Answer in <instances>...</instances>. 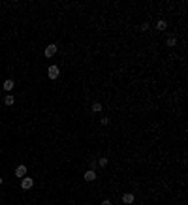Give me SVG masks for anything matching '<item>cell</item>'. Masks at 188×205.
Instances as JSON below:
<instances>
[{"mask_svg":"<svg viewBox=\"0 0 188 205\" xmlns=\"http://www.w3.org/2000/svg\"><path fill=\"white\" fill-rule=\"evenodd\" d=\"M32 186H34V181L30 179V177H23V179H21V188H23V190H30Z\"/></svg>","mask_w":188,"mask_h":205,"instance_id":"cell-3","label":"cell"},{"mask_svg":"<svg viewBox=\"0 0 188 205\" xmlns=\"http://www.w3.org/2000/svg\"><path fill=\"white\" fill-rule=\"evenodd\" d=\"M47 75H49V79H53V81H55V79L60 75V68H58V66H55V64H53V66H49V68H47Z\"/></svg>","mask_w":188,"mask_h":205,"instance_id":"cell-1","label":"cell"},{"mask_svg":"<svg viewBox=\"0 0 188 205\" xmlns=\"http://www.w3.org/2000/svg\"><path fill=\"white\" fill-rule=\"evenodd\" d=\"M166 45H167V47H175V45H177V36H175V34L167 36V40H166Z\"/></svg>","mask_w":188,"mask_h":205,"instance_id":"cell-6","label":"cell"},{"mask_svg":"<svg viewBox=\"0 0 188 205\" xmlns=\"http://www.w3.org/2000/svg\"><path fill=\"white\" fill-rule=\"evenodd\" d=\"M15 177H19V179L26 177V166H25V164H21V166L15 168Z\"/></svg>","mask_w":188,"mask_h":205,"instance_id":"cell-4","label":"cell"},{"mask_svg":"<svg viewBox=\"0 0 188 205\" xmlns=\"http://www.w3.org/2000/svg\"><path fill=\"white\" fill-rule=\"evenodd\" d=\"M2 183H4V179H2V177H0V184H2Z\"/></svg>","mask_w":188,"mask_h":205,"instance_id":"cell-16","label":"cell"},{"mask_svg":"<svg viewBox=\"0 0 188 205\" xmlns=\"http://www.w3.org/2000/svg\"><path fill=\"white\" fill-rule=\"evenodd\" d=\"M90 109H92V113H100V111L104 109V106L100 104V102H94V104H92V107H90Z\"/></svg>","mask_w":188,"mask_h":205,"instance_id":"cell-10","label":"cell"},{"mask_svg":"<svg viewBox=\"0 0 188 205\" xmlns=\"http://www.w3.org/2000/svg\"><path fill=\"white\" fill-rule=\"evenodd\" d=\"M83 177H85V181H94V179H96V171H94V169H88V171H85V175H83Z\"/></svg>","mask_w":188,"mask_h":205,"instance_id":"cell-7","label":"cell"},{"mask_svg":"<svg viewBox=\"0 0 188 205\" xmlns=\"http://www.w3.org/2000/svg\"><path fill=\"white\" fill-rule=\"evenodd\" d=\"M109 122H111V121H109V117H102V121H100L102 126H109Z\"/></svg>","mask_w":188,"mask_h":205,"instance_id":"cell-14","label":"cell"},{"mask_svg":"<svg viewBox=\"0 0 188 205\" xmlns=\"http://www.w3.org/2000/svg\"><path fill=\"white\" fill-rule=\"evenodd\" d=\"M122 201L126 203V205H130V203H134V201H135V196H134L132 192H126V194H122Z\"/></svg>","mask_w":188,"mask_h":205,"instance_id":"cell-5","label":"cell"},{"mask_svg":"<svg viewBox=\"0 0 188 205\" xmlns=\"http://www.w3.org/2000/svg\"><path fill=\"white\" fill-rule=\"evenodd\" d=\"M109 164V158H105V156H102V158H98V166L100 168H105Z\"/></svg>","mask_w":188,"mask_h":205,"instance_id":"cell-12","label":"cell"},{"mask_svg":"<svg viewBox=\"0 0 188 205\" xmlns=\"http://www.w3.org/2000/svg\"><path fill=\"white\" fill-rule=\"evenodd\" d=\"M4 104H6V106H13V104H15V98H13L11 94H6V96H4Z\"/></svg>","mask_w":188,"mask_h":205,"instance_id":"cell-11","label":"cell"},{"mask_svg":"<svg viewBox=\"0 0 188 205\" xmlns=\"http://www.w3.org/2000/svg\"><path fill=\"white\" fill-rule=\"evenodd\" d=\"M149 28H151V25H149V21H147V23H143V25L139 26V30H141V32H149Z\"/></svg>","mask_w":188,"mask_h":205,"instance_id":"cell-13","label":"cell"},{"mask_svg":"<svg viewBox=\"0 0 188 205\" xmlns=\"http://www.w3.org/2000/svg\"><path fill=\"white\" fill-rule=\"evenodd\" d=\"M2 87H4V91H8V92H11V91H13V87H15V83H13V79H6Z\"/></svg>","mask_w":188,"mask_h":205,"instance_id":"cell-8","label":"cell"},{"mask_svg":"<svg viewBox=\"0 0 188 205\" xmlns=\"http://www.w3.org/2000/svg\"><path fill=\"white\" fill-rule=\"evenodd\" d=\"M43 55H45L47 58H51V56H55V55H57V43H49V45L45 47Z\"/></svg>","mask_w":188,"mask_h":205,"instance_id":"cell-2","label":"cell"},{"mask_svg":"<svg viewBox=\"0 0 188 205\" xmlns=\"http://www.w3.org/2000/svg\"><path fill=\"white\" fill-rule=\"evenodd\" d=\"M166 28H167V21H164V19H160L158 23H156V30H166Z\"/></svg>","mask_w":188,"mask_h":205,"instance_id":"cell-9","label":"cell"},{"mask_svg":"<svg viewBox=\"0 0 188 205\" xmlns=\"http://www.w3.org/2000/svg\"><path fill=\"white\" fill-rule=\"evenodd\" d=\"M102 205H113V203L109 201V199H104V201H102Z\"/></svg>","mask_w":188,"mask_h":205,"instance_id":"cell-15","label":"cell"}]
</instances>
